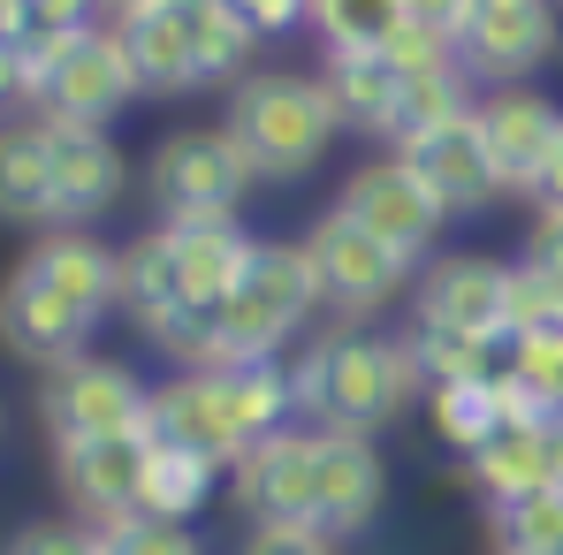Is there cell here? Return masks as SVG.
I'll return each mask as SVG.
<instances>
[{"mask_svg": "<svg viewBox=\"0 0 563 555\" xmlns=\"http://www.w3.org/2000/svg\"><path fill=\"white\" fill-rule=\"evenodd\" d=\"M297 419L312 426H351V434H380L388 419L411 411V396L427 388V366L411 351V335H374V328H335L312 335L297 358Z\"/></svg>", "mask_w": 563, "mask_h": 555, "instance_id": "1", "label": "cell"}, {"mask_svg": "<svg viewBox=\"0 0 563 555\" xmlns=\"http://www.w3.org/2000/svg\"><path fill=\"white\" fill-rule=\"evenodd\" d=\"M221 130L236 137V153H244V168L260 184H305L328 160V145L343 137L328 85L305 77V69H252V77H236L229 107H221Z\"/></svg>", "mask_w": 563, "mask_h": 555, "instance_id": "2", "label": "cell"}, {"mask_svg": "<svg viewBox=\"0 0 563 555\" xmlns=\"http://www.w3.org/2000/svg\"><path fill=\"white\" fill-rule=\"evenodd\" d=\"M320 267L305 252V236H260L244 281L221 297V335H229V366L244 358H282V343H297L320 312Z\"/></svg>", "mask_w": 563, "mask_h": 555, "instance_id": "3", "label": "cell"}, {"mask_svg": "<svg viewBox=\"0 0 563 555\" xmlns=\"http://www.w3.org/2000/svg\"><path fill=\"white\" fill-rule=\"evenodd\" d=\"M260 184L236 153V137L221 122H190L168 130L153 153H145V198L161 206V221H213V213H236L244 190Z\"/></svg>", "mask_w": 563, "mask_h": 555, "instance_id": "4", "label": "cell"}, {"mask_svg": "<svg viewBox=\"0 0 563 555\" xmlns=\"http://www.w3.org/2000/svg\"><path fill=\"white\" fill-rule=\"evenodd\" d=\"M305 252H312V267H320L328 312H343L351 328L374 320L380 304H396V297L419 281V259H404L396 244H380L374 229H366L358 213H343V206H328V213L305 229Z\"/></svg>", "mask_w": 563, "mask_h": 555, "instance_id": "5", "label": "cell"}, {"mask_svg": "<svg viewBox=\"0 0 563 555\" xmlns=\"http://www.w3.org/2000/svg\"><path fill=\"white\" fill-rule=\"evenodd\" d=\"M145 403L153 388L122 358H99V351H77L62 366H46L38 380V419L54 442H99V434H137L145 426Z\"/></svg>", "mask_w": 563, "mask_h": 555, "instance_id": "6", "label": "cell"}, {"mask_svg": "<svg viewBox=\"0 0 563 555\" xmlns=\"http://www.w3.org/2000/svg\"><path fill=\"white\" fill-rule=\"evenodd\" d=\"M335 206H343V213H358L380 244H396L404 259H427V252L442 244V229H450V206H442L434 190L404 168V153L358 160V168L343 176V190H335Z\"/></svg>", "mask_w": 563, "mask_h": 555, "instance_id": "7", "label": "cell"}, {"mask_svg": "<svg viewBox=\"0 0 563 555\" xmlns=\"http://www.w3.org/2000/svg\"><path fill=\"white\" fill-rule=\"evenodd\" d=\"M229 479H236V502H244L252 525L260 518H305V525H320V426L289 419L275 434H260L244 457L229 464Z\"/></svg>", "mask_w": 563, "mask_h": 555, "instance_id": "8", "label": "cell"}, {"mask_svg": "<svg viewBox=\"0 0 563 555\" xmlns=\"http://www.w3.org/2000/svg\"><path fill=\"white\" fill-rule=\"evenodd\" d=\"M472 122L487 137V160H495L503 190L533 198L541 176H549V160H556V145H563V107L549 92H533V85H487L479 107H472Z\"/></svg>", "mask_w": 563, "mask_h": 555, "instance_id": "9", "label": "cell"}, {"mask_svg": "<svg viewBox=\"0 0 563 555\" xmlns=\"http://www.w3.org/2000/svg\"><path fill=\"white\" fill-rule=\"evenodd\" d=\"M130 99H145V85H137V62H130V46H122V23H92V31H77V38L62 46V69H54V85L38 99V114L107 130Z\"/></svg>", "mask_w": 563, "mask_h": 555, "instance_id": "10", "label": "cell"}, {"mask_svg": "<svg viewBox=\"0 0 563 555\" xmlns=\"http://www.w3.org/2000/svg\"><path fill=\"white\" fill-rule=\"evenodd\" d=\"M503 297H510V259L442 252V259H427L419 281H411V328H457V335H495V343H510Z\"/></svg>", "mask_w": 563, "mask_h": 555, "instance_id": "11", "label": "cell"}, {"mask_svg": "<svg viewBox=\"0 0 563 555\" xmlns=\"http://www.w3.org/2000/svg\"><path fill=\"white\" fill-rule=\"evenodd\" d=\"M145 434L153 442H184V449H198V457H213V464H236L252 449V434H244L221 373H168L153 388V403H145Z\"/></svg>", "mask_w": 563, "mask_h": 555, "instance_id": "12", "label": "cell"}, {"mask_svg": "<svg viewBox=\"0 0 563 555\" xmlns=\"http://www.w3.org/2000/svg\"><path fill=\"white\" fill-rule=\"evenodd\" d=\"M46 145H54V229H92L99 213L130 190V160L107 130H85V122H54L38 114Z\"/></svg>", "mask_w": 563, "mask_h": 555, "instance_id": "13", "label": "cell"}, {"mask_svg": "<svg viewBox=\"0 0 563 555\" xmlns=\"http://www.w3.org/2000/svg\"><path fill=\"white\" fill-rule=\"evenodd\" d=\"M145 457H153V434H99V442H54V479L62 495L107 525V518H130L137 495H145Z\"/></svg>", "mask_w": 563, "mask_h": 555, "instance_id": "14", "label": "cell"}, {"mask_svg": "<svg viewBox=\"0 0 563 555\" xmlns=\"http://www.w3.org/2000/svg\"><path fill=\"white\" fill-rule=\"evenodd\" d=\"M396 153H404V168H411L419 184L450 206V221H457V213H487L495 198H510L503 176H495V160H487V137H479V122H472V114L442 122V130L404 137Z\"/></svg>", "mask_w": 563, "mask_h": 555, "instance_id": "15", "label": "cell"}, {"mask_svg": "<svg viewBox=\"0 0 563 555\" xmlns=\"http://www.w3.org/2000/svg\"><path fill=\"white\" fill-rule=\"evenodd\" d=\"M556 0H479L465 38V69L479 85H526L556 46Z\"/></svg>", "mask_w": 563, "mask_h": 555, "instance_id": "16", "label": "cell"}, {"mask_svg": "<svg viewBox=\"0 0 563 555\" xmlns=\"http://www.w3.org/2000/svg\"><path fill=\"white\" fill-rule=\"evenodd\" d=\"M388 502V464H380L374 434H351V426H320V525L335 541L366 533Z\"/></svg>", "mask_w": 563, "mask_h": 555, "instance_id": "17", "label": "cell"}, {"mask_svg": "<svg viewBox=\"0 0 563 555\" xmlns=\"http://www.w3.org/2000/svg\"><path fill=\"white\" fill-rule=\"evenodd\" d=\"M15 275H31L38 289H54V297H69V304H85V312L107 320L114 297H122V244H99L92 229H46L23 252Z\"/></svg>", "mask_w": 563, "mask_h": 555, "instance_id": "18", "label": "cell"}, {"mask_svg": "<svg viewBox=\"0 0 563 555\" xmlns=\"http://www.w3.org/2000/svg\"><path fill=\"white\" fill-rule=\"evenodd\" d=\"M99 312L85 304H69V297H54V289H38L31 275H8V297H0V335H8V351L23 358V366H62V358H77L85 343H92Z\"/></svg>", "mask_w": 563, "mask_h": 555, "instance_id": "19", "label": "cell"}, {"mask_svg": "<svg viewBox=\"0 0 563 555\" xmlns=\"http://www.w3.org/2000/svg\"><path fill=\"white\" fill-rule=\"evenodd\" d=\"M328 99H335V122L351 130V137H374L388 145V122H396V99H404V69L388 62V46H328L320 54V69H312Z\"/></svg>", "mask_w": 563, "mask_h": 555, "instance_id": "20", "label": "cell"}, {"mask_svg": "<svg viewBox=\"0 0 563 555\" xmlns=\"http://www.w3.org/2000/svg\"><path fill=\"white\" fill-rule=\"evenodd\" d=\"M122 46L137 62V85L145 99H176V92H198V54H190V31L176 8H145L122 23Z\"/></svg>", "mask_w": 563, "mask_h": 555, "instance_id": "21", "label": "cell"}, {"mask_svg": "<svg viewBox=\"0 0 563 555\" xmlns=\"http://www.w3.org/2000/svg\"><path fill=\"white\" fill-rule=\"evenodd\" d=\"M0 213L23 229H54V145H46L38 114H23L0 145Z\"/></svg>", "mask_w": 563, "mask_h": 555, "instance_id": "22", "label": "cell"}, {"mask_svg": "<svg viewBox=\"0 0 563 555\" xmlns=\"http://www.w3.org/2000/svg\"><path fill=\"white\" fill-rule=\"evenodd\" d=\"M176 304H184V267H176V236L161 221V229H145V236L122 244V297H114V312L130 328H145V320H161Z\"/></svg>", "mask_w": 563, "mask_h": 555, "instance_id": "23", "label": "cell"}, {"mask_svg": "<svg viewBox=\"0 0 563 555\" xmlns=\"http://www.w3.org/2000/svg\"><path fill=\"white\" fill-rule=\"evenodd\" d=\"M176 15H184L190 31V54H198V92H213V85H236V77H252L244 62H252V46H260V31L229 8V0H168Z\"/></svg>", "mask_w": 563, "mask_h": 555, "instance_id": "24", "label": "cell"}, {"mask_svg": "<svg viewBox=\"0 0 563 555\" xmlns=\"http://www.w3.org/2000/svg\"><path fill=\"white\" fill-rule=\"evenodd\" d=\"M221 471L229 464L198 457L184 442H153V457H145V495H137V510L145 518H198L206 502H213V487H221Z\"/></svg>", "mask_w": 563, "mask_h": 555, "instance_id": "25", "label": "cell"}, {"mask_svg": "<svg viewBox=\"0 0 563 555\" xmlns=\"http://www.w3.org/2000/svg\"><path fill=\"white\" fill-rule=\"evenodd\" d=\"M427 426H434V442L442 449H487L495 434H503V388H495V373L487 380H434L427 388Z\"/></svg>", "mask_w": 563, "mask_h": 555, "instance_id": "26", "label": "cell"}, {"mask_svg": "<svg viewBox=\"0 0 563 555\" xmlns=\"http://www.w3.org/2000/svg\"><path fill=\"white\" fill-rule=\"evenodd\" d=\"M479 99H472V69L465 62H442V69H411L404 77V99H396V122H388V145L380 153H396L404 137H419V130H442V122H457L472 114Z\"/></svg>", "mask_w": 563, "mask_h": 555, "instance_id": "27", "label": "cell"}, {"mask_svg": "<svg viewBox=\"0 0 563 555\" xmlns=\"http://www.w3.org/2000/svg\"><path fill=\"white\" fill-rule=\"evenodd\" d=\"M305 23L328 46H396V31H411V0H305Z\"/></svg>", "mask_w": 563, "mask_h": 555, "instance_id": "28", "label": "cell"}, {"mask_svg": "<svg viewBox=\"0 0 563 555\" xmlns=\"http://www.w3.org/2000/svg\"><path fill=\"white\" fill-rule=\"evenodd\" d=\"M161 358L176 373H221L229 366V335H221V304H176V312H161V320H145L137 328Z\"/></svg>", "mask_w": 563, "mask_h": 555, "instance_id": "29", "label": "cell"}, {"mask_svg": "<svg viewBox=\"0 0 563 555\" xmlns=\"http://www.w3.org/2000/svg\"><path fill=\"white\" fill-rule=\"evenodd\" d=\"M495 555H563V487H533L487 510Z\"/></svg>", "mask_w": 563, "mask_h": 555, "instance_id": "30", "label": "cell"}, {"mask_svg": "<svg viewBox=\"0 0 563 555\" xmlns=\"http://www.w3.org/2000/svg\"><path fill=\"white\" fill-rule=\"evenodd\" d=\"M411 351H419V366H427V388H434V380H487V373H503V358H510V343H495V335H457V328H411Z\"/></svg>", "mask_w": 563, "mask_h": 555, "instance_id": "31", "label": "cell"}, {"mask_svg": "<svg viewBox=\"0 0 563 555\" xmlns=\"http://www.w3.org/2000/svg\"><path fill=\"white\" fill-rule=\"evenodd\" d=\"M503 328H510V343H518V335H556L563 328V275H549L541 259H510Z\"/></svg>", "mask_w": 563, "mask_h": 555, "instance_id": "32", "label": "cell"}, {"mask_svg": "<svg viewBox=\"0 0 563 555\" xmlns=\"http://www.w3.org/2000/svg\"><path fill=\"white\" fill-rule=\"evenodd\" d=\"M92 533H99L107 555H206L198 525H184V518H145V510L107 518V525H92Z\"/></svg>", "mask_w": 563, "mask_h": 555, "instance_id": "33", "label": "cell"}, {"mask_svg": "<svg viewBox=\"0 0 563 555\" xmlns=\"http://www.w3.org/2000/svg\"><path fill=\"white\" fill-rule=\"evenodd\" d=\"M503 366L526 380V396H533L549 419H563V328H556V335H518Z\"/></svg>", "mask_w": 563, "mask_h": 555, "instance_id": "34", "label": "cell"}, {"mask_svg": "<svg viewBox=\"0 0 563 555\" xmlns=\"http://www.w3.org/2000/svg\"><path fill=\"white\" fill-rule=\"evenodd\" d=\"M92 23H107L99 0H0V38H15V31L77 38V31H92Z\"/></svg>", "mask_w": 563, "mask_h": 555, "instance_id": "35", "label": "cell"}, {"mask_svg": "<svg viewBox=\"0 0 563 555\" xmlns=\"http://www.w3.org/2000/svg\"><path fill=\"white\" fill-rule=\"evenodd\" d=\"M236 555H343V541L328 525H305V518H260Z\"/></svg>", "mask_w": 563, "mask_h": 555, "instance_id": "36", "label": "cell"}, {"mask_svg": "<svg viewBox=\"0 0 563 555\" xmlns=\"http://www.w3.org/2000/svg\"><path fill=\"white\" fill-rule=\"evenodd\" d=\"M8 555H107V548H99L92 525H62V518H46V525H23V533L8 541Z\"/></svg>", "mask_w": 563, "mask_h": 555, "instance_id": "37", "label": "cell"}, {"mask_svg": "<svg viewBox=\"0 0 563 555\" xmlns=\"http://www.w3.org/2000/svg\"><path fill=\"white\" fill-rule=\"evenodd\" d=\"M472 15H479V0H411V23L434 31V38L457 46V54H465V38H472Z\"/></svg>", "mask_w": 563, "mask_h": 555, "instance_id": "38", "label": "cell"}, {"mask_svg": "<svg viewBox=\"0 0 563 555\" xmlns=\"http://www.w3.org/2000/svg\"><path fill=\"white\" fill-rule=\"evenodd\" d=\"M229 8H236L260 38H289V31L305 23V0H229Z\"/></svg>", "mask_w": 563, "mask_h": 555, "instance_id": "39", "label": "cell"}, {"mask_svg": "<svg viewBox=\"0 0 563 555\" xmlns=\"http://www.w3.org/2000/svg\"><path fill=\"white\" fill-rule=\"evenodd\" d=\"M526 259H541L549 275H563V206H541L526 229Z\"/></svg>", "mask_w": 563, "mask_h": 555, "instance_id": "40", "label": "cell"}, {"mask_svg": "<svg viewBox=\"0 0 563 555\" xmlns=\"http://www.w3.org/2000/svg\"><path fill=\"white\" fill-rule=\"evenodd\" d=\"M533 206H563V145H556V160H549V176H541V190H533Z\"/></svg>", "mask_w": 563, "mask_h": 555, "instance_id": "41", "label": "cell"}, {"mask_svg": "<svg viewBox=\"0 0 563 555\" xmlns=\"http://www.w3.org/2000/svg\"><path fill=\"white\" fill-rule=\"evenodd\" d=\"M145 8H168V0H99L107 23H130V15H145Z\"/></svg>", "mask_w": 563, "mask_h": 555, "instance_id": "42", "label": "cell"}, {"mask_svg": "<svg viewBox=\"0 0 563 555\" xmlns=\"http://www.w3.org/2000/svg\"><path fill=\"white\" fill-rule=\"evenodd\" d=\"M556 15H563V0H556Z\"/></svg>", "mask_w": 563, "mask_h": 555, "instance_id": "43", "label": "cell"}]
</instances>
